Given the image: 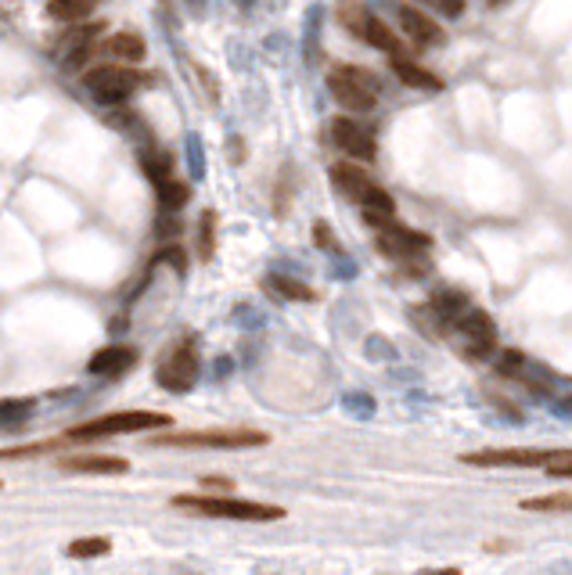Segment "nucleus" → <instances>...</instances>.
I'll use <instances>...</instances> for the list:
<instances>
[{
    "mask_svg": "<svg viewBox=\"0 0 572 575\" xmlns=\"http://www.w3.org/2000/svg\"><path fill=\"white\" fill-rule=\"evenodd\" d=\"M173 507L195 511L206 518H231V522H277L284 518V507L277 504H256L238 497H173Z\"/></svg>",
    "mask_w": 572,
    "mask_h": 575,
    "instance_id": "f257e3e1",
    "label": "nucleus"
},
{
    "mask_svg": "<svg viewBox=\"0 0 572 575\" xmlns=\"http://www.w3.org/2000/svg\"><path fill=\"white\" fill-rule=\"evenodd\" d=\"M331 183L364 209V216H396V198L386 187H378L360 166H335Z\"/></svg>",
    "mask_w": 572,
    "mask_h": 575,
    "instance_id": "f03ea898",
    "label": "nucleus"
},
{
    "mask_svg": "<svg viewBox=\"0 0 572 575\" xmlns=\"http://www.w3.org/2000/svg\"><path fill=\"white\" fill-rule=\"evenodd\" d=\"M328 90L346 112H371L378 105V79L360 65H335L328 72Z\"/></svg>",
    "mask_w": 572,
    "mask_h": 575,
    "instance_id": "7ed1b4c3",
    "label": "nucleus"
},
{
    "mask_svg": "<svg viewBox=\"0 0 572 575\" xmlns=\"http://www.w3.org/2000/svg\"><path fill=\"white\" fill-rule=\"evenodd\" d=\"M169 417L155 414V410H123V414H105L98 421H86L79 428H72L65 439L69 442H94V439H109V435H130V432H151V428H166Z\"/></svg>",
    "mask_w": 572,
    "mask_h": 575,
    "instance_id": "20e7f679",
    "label": "nucleus"
},
{
    "mask_svg": "<svg viewBox=\"0 0 572 575\" xmlns=\"http://www.w3.org/2000/svg\"><path fill=\"white\" fill-rule=\"evenodd\" d=\"M266 442L270 435L263 432H176V435L151 439V446H184V449H249Z\"/></svg>",
    "mask_w": 572,
    "mask_h": 575,
    "instance_id": "39448f33",
    "label": "nucleus"
},
{
    "mask_svg": "<svg viewBox=\"0 0 572 575\" xmlns=\"http://www.w3.org/2000/svg\"><path fill=\"white\" fill-rule=\"evenodd\" d=\"M374 231H378V248L386 252V255H393V259H418L429 245H432V238L429 234H421V231H411V227H404V223H396V216H364Z\"/></svg>",
    "mask_w": 572,
    "mask_h": 575,
    "instance_id": "423d86ee",
    "label": "nucleus"
},
{
    "mask_svg": "<svg viewBox=\"0 0 572 575\" xmlns=\"http://www.w3.org/2000/svg\"><path fill=\"white\" fill-rule=\"evenodd\" d=\"M568 449H536V446H501V449H479L464 453L461 460L471 467H536V464H554L565 460Z\"/></svg>",
    "mask_w": 572,
    "mask_h": 575,
    "instance_id": "0eeeda50",
    "label": "nucleus"
},
{
    "mask_svg": "<svg viewBox=\"0 0 572 575\" xmlns=\"http://www.w3.org/2000/svg\"><path fill=\"white\" fill-rule=\"evenodd\" d=\"M144 83V76H137L130 65H98L94 72H86V90H90V98L94 101H102V105H119L127 101L130 93Z\"/></svg>",
    "mask_w": 572,
    "mask_h": 575,
    "instance_id": "6e6552de",
    "label": "nucleus"
},
{
    "mask_svg": "<svg viewBox=\"0 0 572 575\" xmlns=\"http://www.w3.org/2000/svg\"><path fill=\"white\" fill-rule=\"evenodd\" d=\"M450 331H457V335L464 338V352H468L471 360H486V356H494V349H497V328H494L490 313L475 310V306H468V310L450 324Z\"/></svg>",
    "mask_w": 572,
    "mask_h": 575,
    "instance_id": "1a4fd4ad",
    "label": "nucleus"
},
{
    "mask_svg": "<svg viewBox=\"0 0 572 575\" xmlns=\"http://www.w3.org/2000/svg\"><path fill=\"white\" fill-rule=\"evenodd\" d=\"M199 381V352L191 342H180L159 367V385L166 393H187Z\"/></svg>",
    "mask_w": 572,
    "mask_h": 575,
    "instance_id": "9d476101",
    "label": "nucleus"
},
{
    "mask_svg": "<svg viewBox=\"0 0 572 575\" xmlns=\"http://www.w3.org/2000/svg\"><path fill=\"white\" fill-rule=\"evenodd\" d=\"M331 141H335V148H339V151H346L349 158H360V162H371V158H374V151H378L374 134H371L364 123L349 119V116L331 119Z\"/></svg>",
    "mask_w": 572,
    "mask_h": 575,
    "instance_id": "9b49d317",
    "label": "nucleus"
},
{
    "mask_svg": "<svg viewBox=\"0 0 572 575\" xmlns=\"http://www.w3.org/2000/svg\"><path fill=\"white\" fill-rule=\"evenodd\" d=\"M389 65H393V72L400 76V83H407V86H414V90H443V79L436 76V72H429L421 61H414L411 54H404V51H396V54H389Z\"/></svg>",
    "mask_w": 572,
    "mask_h": 575,
    "instance_id": "f8f14e48",
    "label": "nucleus"
},
{
    "mask_svg": "<svg viewBox=\"0 0 572 575\" xmlns=\"http://www.w3.org/2000/svg\"><path fill=\"white\" fill-rule=\"evenodd\" d=\"M134 363H137V352L130 345H105L102 352H94L86 360V370L98 374V377H116V374L130 370Z\"/></svg>",
    "mask_w": 572,
    "mask_h": 575,
    "instance_id": "ddd939ff",
    "label": "nucleus"
},
{
    "mask_svg": "<svg viewBox=\"0 0 572 575\" xmlns=\"http://www.w3.org/2000/svg\"><path fill=\"white\" fill-rule=\"evenodd\" d=\"M400 22H404V33L411 36V44H418V47H436L443 40L439 26L429 15H421L418 8H411V4L400 8Z\"/></svg>",
    "mask_w": 572,
    "mask_h": 575,
    "instance_id": "4468645a",
    "label": "nucleus"
},
{
    "mask_svg": "<svg viewBox=\"0 0 572 575\" xmlns=\"http://www.w3.org/2000/svg\"><path fill=\"white\" fill-rule=\"evenodd\" d=\"M61 471H72V474H127L130 464L123 457H65Z\"/></svg>",
    "mask_w": 572,
    "mask_h": 575,
    "instance_id": "2eb2a0df",
    "label": "nucleus"
},
{
    "mask_svg": "<svg viewBox=\"0 0 572 575\" xmlns=\"http://www.w3.org/2000/svg\"><path fill=\"white\" fill-rule=\"evenodd\" d=\"M102 51L112 61H123V65H141L144 61V40L137 33H116Z\"/></svg>",
    "mask_w": 572,
    "mask_h": 575,
    "instance_id": "dca6fc26",
    "label": "nucleus"
},
{
    "mask_svg": "<svg viewBox=\"0 0 572 575\" xmlns=\"http://www.w3.org/2000/svg\"><path fill=\"white\" fill-rule=\"evenodd\" d=\"M364 44H371V47H378V51H386V54H396V51H404V44H400V36L381 22V19H374V15H367V26H364Z\"/></svg>",
    "mask_w": 572,
    "mask_h": 575,
    "instance_id": "f3484780",
    "label": "nucleus"
},
{
    "mask_svg": "<svg viewBox=\"0 0 572 575\" xmlns=\"http://www.w3.org/2000/svg\"><path fill=\"white\" fill-rule=\"evenodd\" d=\"M155 190H159V206H162L166 213H180V209L187 206V198H191V187H187V183H180L176 176L159 180V183H155Z\"/></svg>",
    "mask_w": 572,
    "mask_h": 575,
    "instance_id": "a211bd4d",
    "label": "nucleus"
},
{
    "mask_svg": "<svg viewBox=\"0 0 572 575\" xmlns=\"http://www.w3.org/2000/svg\"><path fill=\"white\" fill-rule=\"evenodd\" d=\"M94 4H98V0H51L47 15L58 19V22H79L94 12Z\"/></svg>",
    "mask_w": 572,
    "mask_h": 575,
    "instance_id": "6ab92c4d",
    "label": "nucleus"
},
{
    "mask_svg": "<svg viewBox=\"0 0 572 575\" xmlns=\"http://www.w3.org/2000/svg\"><path fill=\"white\" fill-rule=\"evenodd\" d=\"M522 511H540V514H568V511H572V493H551V497H533V500H522Z\"/></svg>",
    "mask_w": 572,
    "mask_h": 575,
    "instance_id": "aec40b11",
    "label": "nucleus"
},
{
    "mask_svg": "<svg viewBox=\"0 0 572 575\" xmlns=\"http://www.w3.org/2000/svg\"><path fill=\"white\" fill-rule=\"evenodd\" d=\"M270 288H274V292H281L284 299H296V303H314L317 299L314 288H306L303 280H292V277H281V273L270 277Z\"/></svg>",
    "mask_w": 572,
    "mask_h": 575,
    "instance_id": "412c9836",
    "label": "nucleus"
},
{
    "mask_svg": "<svg viewBox=\"0 0 572 575\" xmlns=\"http://www.w3.org/2000/svg\"><path fill=\"white\" fill-rule=\"evenodd\" d=\"M339 22H342L356 40H364V26H367V12H364V4L342 0V4H339Z\"/></svg>",
    "mask_w": 572,
    "mask_h": 575,
    "instance_id": "4be33fe9",
    "label": "nucleus"
},
{
    "mask_svg": "<svg viewBox=\"0 0 572 575\" xmlns=\"http://www.w3.org/2000/svg\"><path fill=\"white\" fill-rule=\"evenodd\" d=\"M112 550V543L105 539V536H94V539H76V543H69V557H102V554H109Z\"/></svg>",
    "mask_w": 572,
    "mask_h": 575,
    "instance_id": "5701e85b",
    "label": "nucleus"
},
{
    "mask_svg": "<svg viewBox=\"0 0 572 575\" xmlns=\"http://www.w3.org/2000/svg\"><path fill=\"white\" fill-rule=\"evenodd\" d=\"M65 442V435L61 439H54V442H29V446H12V449H0V460H22V457H40V453H51L54 446H61Z\"/></svg>",
    "mask_w": 572,
    "mask_h": 575,
    "instance_id": "b1692460",
    "label": "nucleus"
},
{
    "mask_svg": "<svg viewBox=\"0 0 572 575\" xmlns=\"http://www.w3.org/2000/svg\"><path fill=\"white\" fill-rule=\"evenodd\" d=\"M33 400H4L0 403V421L4 425H19V421H26L29 414H33Z\"/></svg>",
    "mask_w": 572,
    "mask_h": 575,
    "instance_id": "393cba45",
    "label": "nucleus"
},
{
    "mask_svg": "<svg viewBox=\"0 0 572 575\" xmlns=\"http://www.w3.org/2000/svg\"><path fill=\"white\" fill-rule=\"evenodd\" d=\"M144 173L151 176V183H159V180L173 176V158H169V155H159V151L151 148V155H144Z\"/></svg>",
    "mask_w": 572,
    "mask_h": 575,
    "instance_id": "a878e982",
    "label": "nucleus"
},
{
    "mask_svg": "<svg viewBox=\"0 0 572 575\" xmlns=\"http://www.w3.org/2000/svg\"><path fill=\"white\" fill-rule=\"evenodd\" d=\"M217 234V213H202V223H199V252H202V259H209L213 255V238Z\"/></svg>",
    "mask_w": 572,
    "mask_h": 575,
    "instance_id": "bb28decb",
    "label": "nucleus"
},
{
    "mask_svg": "<svg viewBox=\"0 0 572 575\" xmlns=\"http://www.w3.org/2000/svg\"><path fill=\"white\" fill-rule=\"evenodd\" d=\"M187 162H191V176H206V162H202V137L191 134L187 137Z\"/></svg>",
    "mask_w": 572,
    "mask_h": 575,
    "instance_id": "cd10ccee",
    "label": "nucleus"
},
{
    "mask_svg": "<svg viewBox=\"0 0 572 575\" xmlns=\"http://www.w3.org/2000/svg\"><path fill=\"white\" fill-rule=\"evenodd\" d=\"M342 403L349 407V414H360V417H371L374 414V400L367 393H349Z\"/></svg>",
    "mask_w": 572,
    "mask_h": 575,
    "instance_id": "c85d7f7f",
    "label": "nucleus"
},
{
    "mask_svg": "<svg viewBox=\"0 0 572 575\" xmlns=\"http://www.w3.org/2000/svg\"><path fill=\"white\" fill-rule=\"evenodd\" d=\"M155 263H169V266H173L176 273H184V266H187V255H184V248H176V245H173V248H162V252L155 255Z\"/></svg>",
    "mask_w": 572,
    "mask_h": 575,
    "instance_id": "c756f323",
    "label": "nucleus"
},
{
    "mask_svg": "<svg viewBox=\"0 0 572 575\" xmlns=\"http://www.w3.org/2000/svg\"><path fill=\"white\" fill-rule=\"evenodd\" d=\"M429 4H436L443 15H450V19H461L464 15V0H429Z\"/></svg>",
    "mask_w": 572,
    "mask_h": 575,
    "instance_id": "7c9ffc66",
    "label": "nucleus"
},
{
    "mask_svg": "<svg viewBox=\"0 0 572 575\" xmlns=\"http://www.w3.org/2000/svg\"><path fill=\"white\" fill-rule=\"evenodd\" d=\"M314 241H317L321 248H335V238H331V227H328V223H317V227H314Z\"/></svg>",
    "mask_w": 572,
    "mask_h": 575,
    "instance_id": "2f4dec72",
    "label": "nucleus"
},
{
    "mask_svg": "<svg viewBox=\"0 0 572 575\" xmlns=\"http://www.w3.org/2000/svg\"><path fill=\"white\" fill-rule=\"evenodd\" d=\"M202 486H206V490H224V493H231V490H234V482H231V478H217V474L202 478Z\"/></svg>",
    "mask_w": 572,
    "mask_h": 575,
    "instance_id": "473e14b6",
    "label": "nucleus"
},
{
    "mask_svg": "<svg viewBox=\"0 0 572 575\" xmlns=\"http://www.w3.org/2000/svg\"><path fill=\"white\" fill-rule=\"evenodd\" d=\"M554 478H572V457H565V460H554L551 467H547Z\"/></svg>",
    "mask_w": 572,
    "mask_h": 575,
    "instance_id": "72a5a7b5",
    "label": "nucleus"
},
{
    "mask_svg": "<svg viewBox=\"0 0 572 575\" xmlns=\"http://www.w3.org/2000/svg\"><path fill=\"white\" fill-rule=\"evenodd\" d=\"M238 4H241V8H249V4H256V0H238Z\"/></svg>",
    "mask_w": 572,
    "mask_h": 575,
    "instance_id": "f704fd0d",
    "label": "nucleus"
},
{
    "mask_svg": "<svg viewBox=\"0 0 572 575\" xmlns=\"http://www.w3.org/2000/svg\"><path fill=\"white\" fill-rule=\"evenodd\" d=\"M490 4H501V0H490Z\"/></svg>",
    "mask_w": 572,
    "mask_h": 575,
    "instance_id": "c9c22d12",
    "label": "nucleus"
}]
</instances>
